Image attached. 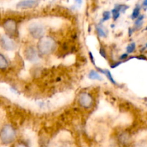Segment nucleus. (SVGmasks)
I'll list each match as a JSON object with an SVG mask.
<instances>
[{
    "label": "nucleus",
    "instance_id": "11",
    "mask_svg": "<svg viewBox=\"0 0 147 147\" xmlns=\"http://www.w3.org/2000/svg\"><path fill=\"white\" fill-rule=\"evenodd\" d=\"M96 32L97 35L99 37H102V38L106 37L107 34H108V31L102 24H98V25L96 26Z\"/></svg>",
    "mask_w": 147,
    "mask_h": 147
},
{
    "label": "nucleus",
    "instance_id": "21",
    "mask_svg": "<svg viewBox=\"0 0 147 147\" xmlns=\"http://www.w3.org/2000/svg\"><path fill=\"white\" fill-rule=\"evenodd\" d=\"M128 57V53H123L119 57L120 61H126V59Z\"/></svg>",
    "mask_w": 147,
    "mask_h": 147
},
{
    "label": "nucleus",
    "instance_id": "22",
    "mask_svg": "<svg viewBox=\"0 0 147 147\" xmlns=\"http://www.w3.org/2000/svg\"><path fill=\"white\" fill-rule=\"evenodd\" d=\"M122 63V61L113 62V63H112V64L110 65L111 68H115V67H118V66H119Z\"/></svg>",
    "mask_w": 147,
    "mask_h": 147
},
{
    "label": "nucleus",
    "instance_id": "2",
    "mask_svg": "<svg viewBox=\"0 0 147 147\" xmlns=\"http://www.w3.org/2000/svg\"><path fill=\"white\" fill-rule=\"evenodd\" d=\"M16 130L11 124H5L0 130V141L4 145L11 144L16 139Z\"/></svg>",
    "mask_w": 147,
    "mask_h": 147
},
{
    "label": "nucleus",
    "instance_id": "7",
    "mask_svg": "<svg viewBox=\"0 0 147 147\" xmlns=\"http://www.w3.org/2000/svg\"><path fill=\"white\" fill-rule=\"evenodd\" d=\"M26 60L30 63H36L39 60V53L37 49L33 46H27L24 52Z\"/></svg>",
    "mask_w": 147,
    "mask_h": 147
},
{
    "label": "nucleus",
    "instance_id": "27",
    "mask_svg": "<svg viewBox=\"0 0 147 147\" xmlns=\"http://www.w3.org/2000/svg\"><path fill=\"white\" fill-rule=\"evenodd\" d=\"M146 47H147V43H146Z\"/></svg>",
    "mask_w": 147,
    "mask_h": 147
},
{
    "label": "nucleus",
    "instance_id": "17",
    "mask_svg": "<svg viewBox=\"0 0 147 147\" xmlns=\"http://www.w3.org/2000/svg\"><path fill=\"white\" fill-rule=\"evenodd\" d=\"M120 14V12L119 10H118L117 8H115V7L112 10V19H113V20H115V21L119 18Z\"/></svg>",
    "mask_w": 147,
    "mask_h": 147
},
{
    "label": "nucleus",
    "instance_id": "25",
    "mask_svg": "<svg viewBox=\"0 0 147 147\" xmlns=\"http://www.w3.org/2000/svg\"><path fill=\"white\" fill-rule=\"evenodd\" d=\"M143 6L145 7H147V0H144V1H143Z\"/></svg>",
    "mask_w": 147,
    "mask_h": 147
},
{
    "label": "nucleus",
    "instance_id": "8",
    "mask_svg": "<svg viewBox=\"0 0 147 147\" xmlns=\"http://www.w3.org/2000/svg\"><path fill=\"white\" fill-rule=\"evenodd\" d=\"M38 4V0H22L17 3V7L19 9H32L36 7Z\"/></svg>",
    "mask_w": 147,
    "mask_h": 147
},
{
    "label": "nucleus",
    "instance_id": "13",
    "mask_svg": "<svg viewBox=\"0 0 147 147\" xmlns=\"http://www.w3.org/2000/svg\"><path fill=\"white\" fill-rule=\"evenodd\" d=\"M144 18V15H139L138 18L135 19V23H134V28H133L134 31H135V30H138L139 29L141 28V27H142L143 25V23H144V22H143Z\"/></svg>",
    "mask_w": 147,
    "mask_h": 147
},
{
    "label": "nucleus",
    "instance_id": "23",
    "mask_svg": "<svg viewBox=\"0 0 147 147\" xmlns=\"http://www.w3.org/2000/svg\"><path fill=\"white\" fill-rule=\"evenodd\" d=\"M99 54H100L101 56H102V57H103L104 58H105V59L107 58V53H106V52H105V49L104 48H101L100 50H99Z\"/></svg>",
    "mask_w": 147,
    "mask_h": 147
},
{
    "label": "nucleus",
    "instance_id": "15",
    "mask_svg": "<svg viewBox=\"0 0 147 147\" xmlns=\"http://www.w3.org/2000/svg\"><path fill=\"white\" fill-rule=\"evenodd\" d=\"M140 11H141V7L139 5H137L133 10L132 14H131V19L132 20H135L140 15Z\"/></svg>",
    "mask_w": 147,
    "mask_h": 147
},
{
    "label": "nucleus",
    "instance_id": "20",
    "mask_svg": "<svg viewBox=\"0 0 147 147\" xmlns=\"http://www.w3.org/2000/svg\"><path fill=\"white\" fill-rule=\"evenodd\" d=\"M133 147H147V142L141 141V142H137Z\"/></svg>",
    "mask_w": 147,
    "mask_h": 147
},
{
    "label": "nucleus",
    "instance_id": "26",
    "mask_svg": "<svg viewBox=\"0 0 147 147\" xmlns=\"http://www.w3.org/2000/svg\"><path fill=\"white\" fill-rule=\"evenodd\" d=\"M76 1L78 3V4H81L82 1V0H76Z\"/></svg>",
    "mask_w": 147,
    "mask_h": 147
},
{
    "label": "nucleus",
    "instance_id": "14",
    "mask_svg": "<svg viewBox=\"0 0 147 147\" xmlns=\"http://www.w3.org/2000/svg\"><path fill=\"white\" fill-rule=\"evenodd\" d=\"M130 142L129 135L126 133H122L119 136V142L122 145H127Z\"/></svg>",
    "mask_w": 147,
    "mask_h": 147
},
{
    "label": "nucleus",
    "instance_id": "12",
    "mask_svg": "<svg viewBox=\"0 0 147 147\" xmlns=\"http://www.w3.org/2000/svg\"><path fill=\"white\" fill-rule=\"evenodd\" d=\"M88 77H89V79H92V80H99V81H102V78L101 77L100 75L99 74L97 70H92L88 74Z\"/></svg>",
    "mask_w": 147,
    "mask_h": 147
},
{
    "label": "nucleus",
    "instance_id": "3",
    "mask_svg": "<svg viewBox=\"0 0 147 147\" xmlns=\"http://www.w3.org/2000/svg\"><path fill=\"white\" fill-rule=\"evenodd\" d=\"M29 34L34 39H40L45 36L46 28L44 26L39 22H32L28 26Z\"/></svg>",
    "mask_w": 147,
    "mask_h": 147
},
{
    "label": "nucleus",
    "instance_id": "18",
    "mask_svg": "<svg viewBox=\"0 0 147 147\" xmlns=\"http://www.w3.org/2000/svg\"><path fill=\"white\" fill-rule=\"evenodd\" d=\"M135 50V42H131L126 47V51L127 53H133Z\"/></svg>",
    "mask_w": 147,
    "mask_h": 147
},
{
    "label": "nucleus",
    "instance_id": "16",
    "mask_svg": "<svg viewBox=\"0 0 147 147\" xmlns=\"http://www.w3.org/2000/svg\"><path fill=\"white\" fill-rule=\"evenodd\" d=\"M115 7L119 10L120 12L122 13H125V11L129 8V7L126 4H118V5H115Z\"/></svg>",
    "mask_w": 147,
    "mask_h": 147
},
{
    "label": "nucleus",
    "instance_id": "10",
    "mask_svg": "<svg viewBox=\"0 0 147 147\" xmlns=\"http://www.w3.org/2000/svg\"><path fill=\"white\" fill-rule=\"evenodd\" d=\"M9 65H10L9 60H7V58L5 57L4 54L0 53V70H6V69L8 68Z\"/></svg>",
    "mask_w": 147,
    "mask_h": 147
},
{
    "label": "nucleus",
    "instance_id": "24",
    "mask_svg": "<svg viewBox=\"0 0 147 147\" xmlns=\"http://www.w3.org/2000/svg\"><path fill=\"white\" fill-rule=\"evenodd\" d=\"M89 59H90L91 62H92V63L93 65H95V58H94V56L93 55H92V53H91V52H89Z\"/></svg>",
    "mask_w": 147,
    "mask_h": 147
},
{
    "label": "nucleus",
    "instance_id": "1",
    "mask_svg": "<svg viewBox=\"0 0 147 147\" xmlns=\"http://www.w3.org/2000/svg\"><path fill=\"white\" fill-rule=\"evenodd\" d=\"M56 42L53 37L50 36H43V37L39 39L37 49L39 54L46 56L52 54L56 50Z\"/></svg>",
    "mask_w": 147,
    "mask_h": 147
},
{
    "label": "nucleus",
    "instance_id": "9",
    "mask_svg": "<svg viewBox=\"0 0 147 147\" xmlns=\"http://www.w3.org/2000/svg\"><path fill=\"white\" fill-rule=\"evenodd\" d=\"M96 70H97L98 72H99L100 73H102V74L105 75V76H106L107 78H108V80H109L112 84L115 85V86H117V85H118V83H116V81L115 80L114 78L112 77V74H111L110 71L109 70H108V69H102L100 68V67H96Z\"/></svg>",
    "mask_w": 147,
    "mask_h": 147
},
{
    "label": "nucleus",
    "instance_id": "5",
    "mask_svg": "<svg viewBox=\"0 0 147 147\" xmlns=\"http://www.w3.org/2000/svg\"><path fill=\"white\" fill-rule=\"evenodd\" d=\"M93 98L92 96L86 92H82L78 96V103L79 106L84 109H88L93 105Z\"/></svg>",
    "mask_w": 147,
    "mask_h": 147
},
{
    "label": "nucleus",
    "instance_id": "6",
    "mask_svg": "<svg viewBox=\"0 0 147 147\" xmlns=\"http://www.w3.org/2000/svg\"><path fill=\"white\" fill-rule=\"evenodd\" d=\"M2 27L8 35L14 36L17 34V22L14 19H7L4 20L2 24Z\"/></svg>",
    "mask_w": 147,
    "mask_h": 147
},
{
    "label": "nucleus",
    "instance_id": "4",
    "mask_svg": "<svg viewBox=\"0 0 147 147\" xmlns=\"http://www.w3.org/2000/svg\"><path fill=\"white\" fill-rule=\"evenodd\" d=\"M0 47L6 51H14L17 48V44L11 36L4 34L0 36Z\"/></svg>",
    "mask_w": 147,
    "mask_h": 147
},
{
    "label": "nucleus",
    "instance_id": "19",
    "mask_svg": "<svg viewBox=\"0 0 147 147\" xmlns=\"http://www.w3.org/2000/svg\"><path fill=\"white\" fill-rule=\"evenodd\" d=\"M110 12L108 11H105L103 13H102V22H105V21H108V20H109L110 19Z\"/></svg>",
    "mask_w": 147,
    "mask_h": 147
}]
</instances>
